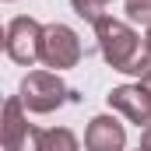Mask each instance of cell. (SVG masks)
Returning <instances> with one entry per match:
<instances>
[{
  "instance_id": "obj_1",
  "label": "cell",
  "mask_w": 151,
  "mask_h": 151,
  "mask_svg": "<svg viewBox=\"0 0 151 151\" xmlns=\"http://www.w3.org/2000/svg\"><path fill=\"white\" fill-rule=\"evenodd\" d=\"M95 39H99V53L106 56V63H109L113 70H119V74H137V77H144L151 70L148 49H144L141 35H137L127 21L106 14V18L95 25Z\"/></svg>"
},
{
  "instance_id": "obj_2",
  "label": "cell",
  "mask_w": 151,
  "mask_h": 151,
  "mask_svg": "<svg viewBox=\"0 0 151 151\" xmlns=\"http://www.w3.org/2000/svg\"><path fill=\"white\" fill-rule=\"evenodd\" d=\"M74 91L63 84V77L56 70H28L21 77V88H18V99L28 113H53L60 109Z\"/></svg>"
},
{
  "instance_id": "obj_3",
  "label": "cell",
  "mask_w": 151,
  "mask_h": 151,
  "mask_svg": "<svg viewBox=\"0 0 151 151\" xmlns=\"http://www.w3.org/2000/svg\"><path fill=\"white\" fill-rule=\"evenodd\" d=\"M42 28L46 25H39L35 18H28V14L11 18L7 21V32H4L7 56L14 63H21V67H32L35 60H42Z\"/></svg>"
},
{
  "instance_id": "obj_4",
  "label": "cell",
  "mask_w": 151,
  "mask_h": 151,
  "mask_svg": "<svg viewBox=\"0 0 151 151\" xmlns=\"http://www.w3.org/2000/svg\"><path fill=\"white\" fill-rule=\"evenodd\" d=\"M77 60H81V39H77V32L67 28V25H60V21L46 25L42 28V63L60 74V70L77 67Z\"/></svg>"
},
{
  "instance_id": "obj_5",
  "label": "cell",
  "mask_w": 151,
  "mask_h": 151,
  "mask_svg": "<svg viewBox=\"0 0 151 151\" xmlns=\"http://www.w3.org/2000/svg\"><path fill=\"white\" fill-rule=\"evenodd\" d=\"M106 102H109V109L123 113L130 123L151 127V95H148V88H144L141 81H137V84H119V88H113V91L106 95Z\"/></svg>"
},
{
  "instance_id": "obj_6",
  "label": "cell",
  "mask_w": 151,
  "mask_h": 151,
  "mask_svg": "<svg viewBox=\"0 0 151 151\" xmlns=\"http://www.w3.org/2000/svg\"><path fill=\"white\" fill-rule=\"evenodd\" d=\"M28 141H35V127L25 119V106L14 95L4 102V151H25Z\"/></svg>"
},
{
  "instance_id": "obj_7",
  "label": "cell",
  "mask_w": 151,
  "mask_h": 151,
  "mask_svg": "<svg viewBox=\"0 0 151 151\" xmlns=\"http://www.w3.org/2000/svg\"><path fill=\"white\" fill-rule=\"evenodd\" d=\"M84 148L88 151H123L127 148V130L116 116H95L84 130Z\"/></svg>"
},
{
  "instance_id": "obj_8",
  "label": "cell",
  "mask_w": 151,
  "mask_h": 151,
  "mask_svg": "<svg viewBox=\"0 0 151 151\" xmlns=\"http://www.w3.org/2000/svg\"><path fill=\"white\" fill-rule=\"evenodd\" d=\"M32 151H81V144L67 127H56V130H35Z\"/></svg>"
},
{
  "instance_id": "obj_9",
  "label": "cell",
  "mask_w": 151,
  "mask_h": 151,
  "mask_svg": "<svg viewBox=\"0 0 151 151\" xmlns=\"http://www.w3.org/2000/svg\"><path fill=\"white\" fill-rule=\"evenodd\" d=\"M70 7H74V14L81 21H88V25H99L102 18H106V7H109V0H70Z\"/></svg>"
},
{
  "instance_id": "obj_10",
  "label": "cell",
  "mask_w": 151,
  "mask_h": 151,
  "mask_svg": "<svg viewBox=\"0 0 151 151\" xmlns=\"http://www.w3.org/2000/svg\"><path fill=\"white\" fill-rule=\"evenodd\" d=\"M127 21H134V25H144L151 28V0H127Z\"/></svg>"
},
{
  "instance_id": "obj_11",
  "label": "cell",
  "mask_w": 151,
  "mask_h": 151,
  "mask_svg": "<svg viewBox=\"0 0 151 151\" xmlns=\"http://www.w3.org/2000/svg\"><path fill=\"white\" fill-rule=\"evenodd\" d=\"M141 151H151V127H144V134H141Z\"/></svg>"
},
{
  "instance_id": "obj_12",
  "label": "cell",
  "mask_w": 151,
  "mask_h": 151,
  "mask_svg": "<svg viewBox=\"0 0 151 151\" xmlns=\"http://www.w3.org/2000/svg\"><path fill=\"white\" fill-rule=\"evenodd\" d=\"M141 84L148 88V95H151V70H148V74H144V77H141Z\"/></svg>"
},
{
  "instance_id": "obj_13",
  "label": "cell",
  "mask_w": 151,
  "mask_h": 151,
  "mask_svg": "<svg viewBox=\"0 0 151 151\" xmlns=\"http://www.w3.org/2000/svg\"><path fill=\"white\" fill-rule=\"evenodd\" d=\"M144 49H148V56H151V28L144 32Z\"/></svg>"
}]
</instances>
